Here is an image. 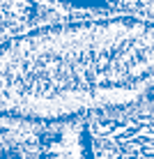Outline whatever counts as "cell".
I'll list each match as a JSON object with an SVG mask.
<instances>
[{"mask_svg":"<svg viewBox=\"0 0 154 159\" xmlns=\"http://www.w3.org/2000/svg\"><path fill=\"white\" fill-rule=\"evenodd\" d=\"M92 16L108 14L74 7L64 0H0V48L30 30Z\"/></svg>","mask_w":154,"mask_h":159,"instance_id":"7a4b0ae2","label":"cell"},{"mask_svg":"<svg viewBox=\"0 0 154 159\" xmlns=\"http://www.w3.org/2000/svg\"><path fill=\"white\" fill-rule=\"evenodd\" d=\"M154 97V23L126 14L30 30L0 48V116L60 122Z\"/></svg>","mask_w":154,"mask_h":159,"instance_id":"6da1fadb","label":"cell"}]
</instances>
